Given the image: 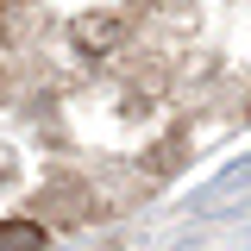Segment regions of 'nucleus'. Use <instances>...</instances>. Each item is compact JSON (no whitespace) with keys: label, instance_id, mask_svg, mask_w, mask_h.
Here are the masks:
<instances>
[{"label":"nucleus","instance_id":"1","mask_svg":"<svg viewBox=\"0 0 251 251\" xmlns=\"http://www.w3.org/2000/svg\"><path fill=\"white\" fill-rule=\"evenodd\" d=\"M120 38H126V19H120V13H88V19H75V44H82L88 57L113 50Z\"/></svg>","mask_w":251,"mask_h":251},{"label":"nucleus","instance_id":"2","mask_svg":"<svg viewBox=\"0 0 251 251\" xmlns=\"http://www.w3.org/2000/svg\"><path fill=\"white\" fill-rule=\"evenodd\" d=\"M38 214H44V220H50V214H57V220H88V188H82V182H50L44 195H38Z\"/></svg>","mask_w":251,"mask_h":251},{"label":"nucleus","instance_id":"3","mask_svg":"<svg viewBox=\"0 0 251 251\" xmlns=\"http://www.w3.org/2000/svg\"><path fill=\"white\" fill-rule=\"evenodd\" d=\"M50 232L38 220H0V245H44Z\"/></svg>","mask_w":251,"mask_h":251}]
</instances>
